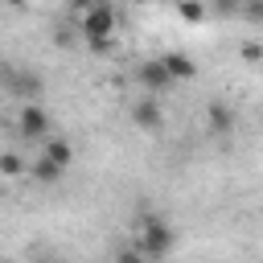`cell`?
Here are the masks:
<instances>
[{"instance_id": "obj_15", "label": "cell", "mask_w": 263, "mask_h": 263, "mask_svg": "<svg viewBox=\"0 0 263 263\" xmlns=\"http://www.w3.org/2000/svg\"><path fill=\"white\" fill-rule=\"evenodd\" d=\"M4 4H8V8H25L29 0H4Z\"/></svg>"}, {"instance_id": "obj_7", "label": "cell", "mask_w": 263, "mask_h": 263, "mask_svg": "<svg viewBox=\"0 0 263 263\" xmlns=\"http://www.w3.org/2000/svg\"><path fill=\"white\" fill-rule=\"evenodd\" d=\"M205 123H210L214 136H230V132H234V111H230L222 99H214V103L205 107Z\"/></svg>"}, {"instance_id": "obj_5", "label": "cell", "mask_w": 263, "mask_h": 263, "mask_svg": "<svg viewBox=\"0 0 263 263\" xmlns=\"http://www.w3.org/2000/svg\"><path fill=\"white\" fill-rule=\"evenodd\" d=\"M16 127H21V136H29V140H45V136H49V115H45L37 103H25Z\"/></svg>"}, {"instance_id": "obj_6", "label": "cell", "mask_w": 263, "mask_h": 263, "mask_svg": "<svg viewBox=\"0 0 263 263\" xmlns=\"http://www.w3.org/2000/svg\"><path fill=\"white\" fill-rule=\"evenodd\" d=\"M160 62L168 66V74H173L177 82H193V78H197V62H193L189 53H181V49H168V53H160Z\"/></svg>"}, {"instance_id": "obj_14", "label": "cell", "mask_w": 263, "mask_h": 263, "mask_svg": "<svg viewBox=\"0 0 263 263\" xmlns=\"http://www.w3.org/2000/svg\"><path fill=\"white\" fill-rule=\"evenodd\" d=\"M78 8H95V4H111V0H74Z\"/></svg>"}, {"instance_id": "obj_12", "label": "cell", "mask_w": 263, "mask_h": 263, "mask_svg": "<svg viewBox=\"0 0 263 263\" xmlns=\"http://www.w3.org/2000/svg\"><path fill=\"white\" fill-rule=\"evenodd\" d=\"M115 263H148V255L136 247V251H119V255H115Z\"/></svg>"}, {"instance_id": "obj_4", "label": "cell", "mask_w": 263, "mask_h": 263, "mask_svg": "<svg viewBox=\"0 0 263 263\" xmlns=\"http://www.w3.org/2000/svg\"><path fill=\"white\" fill-rule=\"evenodd\" d=\"M136 78H140V86H144V95H164L177 78L168 74V66L160 62V58H148L140 70H136Z\"/></svg>"}, {"instance_id": "obj_13", "label": "cell", "mask_w": 263, "mask_h": 263, "mask_svg": "<svg viewBox=\"0 0 263 263\" xmlns=\"http://www.w3.org/2000/svg\"><path fill=\"white\" fill-rule=\"evenodd\" d=\"M242 58H247V62H255V58H263V49H259V45H242Z\"/></svg>"}, {"instance_id": "obj_3", "label": "cell", "mask_w": 263, "mask_h": 263, "mask_svg": "<svg viewBox=\"0 0 263 263\" xmlns=\"http://www.w3.org/2000/svg\"><path fill=\"white\" fill-rule=\"evenodd\" d=\"M127 115H132V123L140 127V132H160L164 127V107H160V99L156 95H144V99H136L132 107H127Z\"/></svg>"}, {"instance_id": "obj_11", "label": "cell", "mask_w": 263, "mask_h": 263, "mask_svg": "<svg viewBox=\"0 0 263 263\" xmlns=\"http://www.w3.org/2000/svg\"><path fill=\"white\" fill-rule=\"evenodd\" d=\"M0 164H4V177H21V173H25V164H21V156H16V152H4V160H0Z\"/></svg>"}, {"instance_id": "obj_9", "label": "cell", "mask_w": 263, "mask_h": 263, "mask_svg": "<svg viewBox=\"0 0 263 263\" xmlns=\"http://www.w3.org/2000/svg\"><path fill=\"white\" fill-rule=\"evenodd\" d=\"M29 173H33V181H41V185H53V181H62V177H66V168H62V164H53L45 152L29 164Z\"/></svg>"}, {"instance_id": "obj_16", "label": "cell", "mask_w": 263, "mask_h": 263, "mask_svg": "<svg viewBox=\"0 0 263 263\" xmlns=\"http://www.w3.org/2000/svg\"><path fill=\"white\" fill-rule=\"evenodd\" d=\"M33 263H49V259H33Z\"/></svg>"}, {"instance_id": "obj_10", "label": "cell", "mask_w": 263, "mask_h": 263, "mask_svg": "<svg viewBox=\"0 0 263 263\" xmlns=\"http://www.w3.org/2000/svg\"><path fill=\"white\" fill-rule=\"evenodd\" d=\"M177 12H181V21H189V25H201V21H205V4H201V0H181Z\"/></svg>"}, {"instance_id": "obj_1", "label": "cell", "mask_w": 263, "mask_h": 263, "mask_svg": "<svg viewBox=\"0 0 263 263\" xmlns=\"http://www.w3.org/2000/svg\"><path fill=\"white\" fill-rule=\"evenodd\" d=\"M173 242H177V230L164 222V218H156V214H144L140 218V251L156 263V259H164L168 251H173Z\"/></svg>"}, {"instance_id": "obj_2", "label": "cell", "mask_w": 263, "mask_h": 263, "mask_svg": "<svg viewBox=\"0 0 263 263\" xmlns=\"http://www.w3.org/2000/svg\"><path fill=\"white\" fill-rule=\"evenodd\" d=\"M115 25H119V16H115L111 4H95V8H86V16H82V33H86L90 45H107V41L115 37Z\"/></svg>"}, {"instance_id": "obj_8", "label": "cell", "mask_w": 263, "mask_h": 263, "mask_svg": "<svg viewBox=\"0 0 263 263\" xmlns=\"http://www.w3.org/2000/svg\"><path fill=\"white\" fill-rule=\"evenodd\" d=\"M45 156H49L53 164L70 168V164H74V144H70L66 136H45Z\"/></svg>"}]
</instances>
